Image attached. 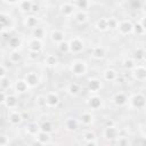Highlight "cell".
<instances>
[{
    "label": "cell",
    "instance_id": "cell-1",
    "mask_svg": "<svg viewBox=\"0 0 146 146\" xmlns=\"http://www.w3.org/2000/svg\"><path fill=\"white\" fill-rule=\"evenodd\" d=\"M128 104L131 108L143 110L146 106V96L141 92H135L129 97Z\"/></svg>",
    "mask_w": 146,
    "mask_h": 146
},
{
    "label": "cell",
    "instance_id": "cell-2",
    "mask_svg": "<svg viewBox=\"0 0 146 146\" xmlns=\"http://www.w3.org/2000/svg\"><path fill=\"white\" fill-rule=\"evenodd\" d=\"M70 71L75 76H82V75H86L87 74V72H88V65L82 59H75V60H73L71 63Z\"/></svg>",
    "mask_w": 146,
    "mask_h": 146
},
{
    "label": "cell",
    "instance_id": "cell-3",
    "mask_svg": "<svg viewBox=\"0 0 146 146\" xmlns=\"http://www.w3.org/2000/svg\"><path fill=\"white\" fill-rule=\"evenodd\" d=\"M120 136V129L113 124H107L103 130V137L106 140L115 141V139Z\"/></svg>",
    "mask_w": 146,
    "mask_h": 146
},
{
    "label": "cell",
    "instance_id": "cell-4",
    "mask_svg": "<svg viewBox=\"0 0 146 146\" xmlns=\"http://www.w3.org/2000/svg\"><path fill=\"white\" fill-rule=\"evenodd\" d=\"M70 43V52L72 54H79L83 50L84 48V41L80 36H73L68 41Z\"/></svg>",
    "mask_w": 146,
    "mask_h": 146
},
{
    "label": "cell",
    "instance_id": "cell-5",
    "mask_svg": "<svg viewBox=\"0 0 146 146\" xmlns=\"http://www.w3.org/2000/svg\"><path fill=\"white\" fill-rule=\"evenodd\" d=\"M133 25L132 22L130 19H123L119 22V26H117V31L121 35H128L133 33Z\"/></svg>",
    "mask_w": 146,
    "mask_h": 146
},
{
    "label": "cell",
    "instance_id": "cell-6",
    "mask_svg": "<svg viewBox=\"0 0 146 146\" xmlns=\"http://www.w3.org/2000/svg\"><path fill=\"white\" fill-rule=\"evenodd\" d=\"M7 121L10 125H18L23 121V114L17 110H9V113L7 115Z\"/></svg>",
    "mask_w": 146,
    "mask_h": 146
},
{
    "label": "cell",
    "instance_id": "cell-7",
    "mask_svg": "<svg viewBox=\"0 0 146 146\" xmlns=\"http://www.w3.org/2000/svg\"><path fill=\"white\" fill-rule=\"evenodd\" d=\"M76 10H78L76 6L73 3H70V2H64L59 6V13L64 17H73L74 14L76 13Z\"/></svg>",
    "mask_w": 146,
    "mask_h": 146
},
{
    "label": "cell",
    "instance_id": "cell-8",
    "mask_svg": "<svg viewBox=\"0 0 146 146\" xmlns=\"http://www.w3.org/2000/svg\"><path fill=\"white\" fill-rule=\"evenodd\" d=\"M87 105L91 111H98L99 108L103 107V98L100 96H98L97 94H92L88 100H87Z\"/></svg>",
    "mask_w": 146,
    "mask_h": 146
},
{
    "label": "cell",
    "instance_id": "cell-9",
    "mask_svg": "<svg viewBox=\"0 0 146 146\" xmlns=\"http://www.w3.org/2000/svg\"><path fill=\"white\" fill-rule=\"evenodd\" d=\"M0 24H1V32L2 33H6L7 31H9V30L13 29V26H14V19L9 15L2 13L0 15Z\"/></svg>",
    "mask_w": 146,
    "mask_h": 146
},
{
    "label": "cell",
    "instance_id": "cell-10",
    "mask_svg": "<svg viewBox=\"0 0 146 146\" xmlns=\"http://www.w3.org/2000/svg\"><path fill=\"white\" fill-rule=\"evenodd\" d=\"M87 88H88V91L90 94H98L103 88V83H102V81L99 79L91 78L87 82Z\"/></svg>",
    "mask_w": 146,
    "mask_h": 146
},
{
    "label": "cell",
    "instance_id": "cell-11",
    "mask_svg": "<svg viewBox=\"0 0 146 146\" xmlns=\"http://www.w3.org/2000/svg\"><path fill=\"white\" fill-rule=\"evenodd\" d=\"M131 76L136 81H145L146 80V67L143 65H136L131 70Z\"/></svg>",
    "mask_w": 146,
    "mask_h": 146
},
{
    "label": "cell",
    "instance_id": "cell-12",
    "mask_svg": "<svg viewBox=\"0 0 146 146\" xmlns=\"http://www.w3.org/2000/svg\"><path fill=\"white\" fill-rule=\"evenodd\" d=\"M80 124H81V123H80V120L76 119V117H74V116H68V117H66L65 121H64V127H65V129H66L67 131H70V132L76 131V130L79 129V125H80Z\"/></svg>",
    "mask_w": 146,
    "mask_h": 146
},
{
    "label": "cell",
    "instance_id": "cell-13",
    "mask_svg": "<svg viewBox=\"0 0 146 146\" xmlns=\"http://www.w3.org/2000/svg\"><path fill=\"white\" fill-rule=\"evenodd\" d=\"M46 99H47V106L48 107H57L60 103V98L59 95L56 91H49L46 94Z\"/></svg>",
    "mask_w": 146,
    "mask_h": 146
},
{
    "label": "cell",
    "instance_id": "cell-14",
    "mask_svg": "<svg viewBox=\"0 0 146 146\" xmlns=\"http://www.w3.org/2000/svg\"><path fill=\"white\" fill-rule=\"evenodd\" d=\"M24 79H25V81L27 82V84H29L30 88H35V87L39 86V83H40V78H39V75H38L35 72H33V71L27 72V73L24 75Z\"/></svg>",
    "mask_w": 146,
    "mask_h": 146
},
{
    "label": "cell",
    "instance_id": "cell-15",
    "mask_svg": "<svg viewBox=\"0 0 146 146\" xmlns=\"http://www.w3.org/2000/svg\"><path fill=\"white\" fill-rule=\"evenodd\" d=\"M43 48V42L41 39H36V38H32L30 39V41L27 42V49L29 51H36L40 52Z\"/></svg>",
    "mask_w": 146,
    "mask_h": 146
},
{
    "label": "cell",
    "instance_id": "cell-16",
    "mask_svg": "<svg viewBox=\"0 0 146 146\" xmlns=\"http://www.w3.org/2000/svg\"><path fill=\"white\" fill-rule=\"evenodd\" d=\"M14 89H15V92L16 94H25L29 91L30 87L27 84V82L25 81V79H17L14 83Z\"/></svg>",
    "mask_w": 146,
    "mask_h": 146
},
{
    "label": "cell",
    "instance_id": "cell-17",
    "mask_svg": "<svg viewBox=\"0 0 146 146\" xmlns=\"http://www.w3.org/2000/svg\"><path fill=\"white\" fill-rule=\"evenodd\" d=\"M113 103L115 106L117 107H122V106H125L128 104V100H129V97L124 94V92H116L114 96H113Z\"/></svg>",
    "mask_w": 146,
    "mask_h": 146
},
{
    "label": "cell",
    "instance_id": "cell-18",
    "mask_svg": "<svg viewBox=\"0 0 146 146\" xmlns=\"http://www.w3.org/2000/svg\"><path fill=\"white\" fill-rule=\"evenodd\" d=\"M83 140H84V144L88 145V146H97L98 145V140H97L96 133L94 131H91V130L84 131V133H83Z\"/></svg>",
    "mask_w": 146,
    "mask_h": 146
},
{
    "label": "cell",
    "instance_id": "cell-19",
    "mask_svg": "<svg viewBox=\"0 0 146 146\" xmlns=\"http://www.w3.org/2000/svg\"><path fill=\"white\" fill-rule=\"evenodd\" d=\"M3 106H6L8 110H15L18 106V98L14 94H7Z\"/></svg>",
    "mask_w": 146,
    "mask_h": 146
},
{
    "label": "cell",
    "instance_id": "cell-20",
    "mask_svg": "<svg viewBox=\"0 0 146 146\" xmlns=\"http://www.w3.org/2000/svg\"><path fill=\"white\" fill-rule=\"evenodd\" d=\"M40 131H41V127L36 122H29L25 125V132L31 137H35Z\"/></svg>",
    "mask_w": 146,
    "mask_h": 146
},
{
    "label": "cell",
    "instance_id": "cell-21",
    "mask_svg": "<svg viewBox=\"0 0 146 146\" xmlns=\"http://www.w3.org/2000/svg\"><path fill=\"white\" fill-rule=\"evenodd\" d=\"M50 40H51L54 43L58 44L59 42H62V41L65 40V33H64L62 30H59V29H54V30L50 32Z\"/></svg>",
    "mask_w": 146,
    "mask_h": 146
},
{
    "label": "cell",
    "instance_id": "cell-22",
    "mask_svg": "<svg viewBox=\"0 0 146 146\" xmlns=\"http://www.w3.org/2000/svg\"><path fill=\"white\" fill-rule=\"evenodd\" d=\"M79 120H80V123H81V124L88 127V125H91V124L94 123L95 116H94V114H92L91 112H83V113H81Z\"/></svg>",
    "mask_w": 146,
    "mask_h": 146
},
{
    "label": "cell",
    "instance_id": "cell-23",
    "mask_svg": "<svg viewBox=\"0 0 146 146\" xmlns=\"http://www.w3.org/2000/svg\"><path fill=\"white\" fill-rule=\"evenodd\" d=\"M73 18H74V21H75L78 24H81V25H82V24H84V23L88 22L89 15H88L87 10H76V13L74 14Z\"/></svg>",
    "mask_w": 146,
    "mask_h": 146
},
{
    "label": "cell",
    "instance_id": "cell-24",
    "mask_svg": "<svg viewBox=\"0 0 146 146\" xmlns=\"http://www.w3.org/2000/svg\"><path fill=\"white\" fill-rule=\"evenodd\" d=\"M34 138H35V143L36 144H39V145H46V144H49V141H50V133L41 130Z\"/></svg>",
    "mask_w": 146,
    "mask_h": 146
},
{
    "label": "cell",
    "instance_id": "cell-25",
    "mask_svg": "<svg viewBox=\"0 0 146 146\" xmlns=\"http://www.w3.org/2000/svg\"><path fill=\"white\" fill-rule=\"evenodd\" d=\"M105 55H106V51L102 46H96L91 49V57L95 59H103Z\"/></svg>",
    "mask_w": 146,
    "mask_h": 146
},
{
    "label": "cell",
    "instance_id": "cell-26",
    "mask_svg": "<svg viewBox=\"0 0 146 146\" xmlns=\"http://www.w3.org/2000/svg\"><path fill=\"white\" fill-rule=\"evenodd\" d=\"M103 79L107 82H113L117 79V73L115 70L113 68H106L104 72H103Z\"/></svg>",
    "mask_w": 146,
    "mask_h": 146
},
{
    "label": "cell",
    "instance_id": "cell-27",
    "mask_svg": "<svg viewBox=\"0 0 146 146\" xmlns=\"http://www.w3.org/2000/svg\"><path fill=\"white\" fill-rule=\"evenodd\" d=\"M38 17L34 15V14H31V15H27L24 19V25L29 29H34L35 26H38Z\"/></svg>",
    "mask_w": 146,
    "mask_h": 146
},
{
    "label": "cell",
    "instance_id": "cell-28",
    "mask_svg": "<svg viewBox=\"0 0 146 146\" xmlns=\"http://www.w3.org/2000/svg\"><path fill=\"white\" fill-rule=\"evenodd\" d=\"M22 46V40L19 36H9L8 39V47L11 50H18Z\"/></svg>",
    "mask_w": 146,
    "mask_h": 146
},
{
    "label": "cell",
    "instance_id": "cell-29",
    "mask_svg": "<svg viewBox=\"0 0 146 146\" xmlns=\"http://www.w3.org/2000/svg\"><path fill=\"white\" fill-rule=\"evenodd\" d=\"M32 5H33L32 0H21L18 3V7H19V10L22 13L27 14V13L32 11Z\"/></svg>",
    "mask_w": 146,
    "mask_h": 146
},
{
    "label": "cell",
    "instance_id": "cell-30",
    "mask_svg": "<svg viewBox=\"0 0 146 146\" xmlns=\"http://www.w3.org/2000/svg\"><path fill=\"white\" fill-rule=\"evenodd\" d=\"M67 94L71 95V96H78L81 91V87L79 83L76 82H71L68 86H67V89H66Z\"/></svg>",
    "mask_w": 146,
    "mask_h": 146
},
{
    "label": "cell",
    "instance_id": "cell-31",
    "mask_svg": "<svg viewBox=\"0 0 146 146\" xmlns=\"http://www.w3.org/2000/svg\"><path fill=\"white\" fill-rule=\"evenodd\" d=\"M95 27L97 31L99 32H106L108 30V24H107V18L103 17V18H99L96 24H95Z\"/></svg>",
    "mask_w": 146,
    "mask_h": 146
},
{
    "label": "cell",
    "instance_id": "cell-32",
    "mask_svg": "<svg viewBox=\"0 0 146 146\" xmlns=\"http://www.w3.org/2000/svg\"><path fill=\"white\" fill-rule=\"evenodd\" d=\"M44 64H46L47 66H49V67H54V66H56V65L58 64V58H57V56L54 55V54H49V55H47L46 58H44Z\"/></svg>",
    "mask_w": 146,
    "mask_h": 146
},
{
    "label": "cell",
    "instance_id": "cell-33",
    "mask_svg": "<svg viewBox=\"0 0 146 146\" xmlns=\"http://www.w3.org/2000/svg\"><path fill=\"white\" fill-rule=\"evenodd\" d=\"M46 35V31L43 27L41 26H35L34 29H32V38H36V39H43Z\"/></svg>",
    "mask_w": 146,
    "mask_h": 146
},
{
    "label": "cell",
    "instance_id": "cell-34",
    "mask_svg": "<svg viewBox=\"0 0 146 146\" xmlns=\"http://www.w3.org/2000/svg\"><path fill=\"white\" fill-rule=\"evenodd\" d=\"M34 103L36 105L38 108H44V107H48L47 106V99H46V95H39L35 97L34 99Z\"/></svg>",
    "mask_w": 146,
    "mask_h": 146
},
{
    "label": "cell",
    "instance_id": "cell-35",
    "mask_svg": "<svg viewBox=\"0 0 146 146\" xmlns=\"http://www.w3.org/2000/svg\"><path fill=\"white\" fill-rule=\"evenodd\" d=\"M136 65H137V62L135 60V58H125V59L122 62V66H123L125 70H129V71H131Z\"/></svg>",
    "mask_w": 146,
    "mask_h": 146
},
{
    "label": "cell",
    "instance_id": "cell-36",
    "mask_svg": "<svg viewBox=\"0 0 146 146\" xmlns=\"http://www.w3.org/2000/svg\"><path fill=\"white\" fill-rule=\"evenodd\" d=\"M78 10H87L90 7V0H75Z\"/></svg>",
    "mask_w": 146,
    "mask_h": 146
},
{
    "label": "cell",
    "instance_id": "cell-37",
    "mask_svg": "<svg viewBox=\"0 0 146 146\" xmlns=\"http://www.w3.org/2000/svg\"><path fill=\"white\" fill-rule=\"evenodd\" d=\"M11 86V81L8 76H3V78H0V88L1 90L3 91H7Z\"/></svg>",
    "mask_w": 146,
    "mask_h": 146
},
{
    "label": "cell",
    "instance_id": "cell-38",
    "mask_svg": "<svg viewBox=\"0 0 146 146\" xmlns=\"http://www.w3.org/2000/svg\"><path fill=\"white\" fill-rule=\"evenodd\" d=\"M116 145H119V146H128V145H131L132 143L129 140V138L127 137V136H119L116 139H115V141H114Z\"/></svg>",
    "mask_w": 146,
    "mask_h": 146
},
{
    "label": "cell",
    "instance_id": "cell-39",
    "mask_svg": "<svg viewBox=\"0 0 146 146\" xmlns=\"http://www.w3.org/2000/svg\"><path fill=\"white\" fill-rule=\"evenodd\" d=\"M9 60H10L11 63H14V64L19 63V62L22 60V55L19 54L18 50H11V52H10V55H9Z\"/></svg>",
    "mask_w": 146,
    "mask_h": 146
},
{
    "label": "cell",
    "instance_id": "cell-40",
    "mask_svg": "<svg viewBox=\"0 0 146 146\" xmlns=\"http://www.w3.org/2000/svg\"><path fill=\"white\" fill-rule=\"evenodd\" d=\"M40 127H41V130H42V131H46V132H49V133H51L52 130H54V124H52V122L49 121V120L43 121V122L40 124Z\"/></svg>",
    "mask_w": 146,
    "mask_h": 146
},
{
    "label": "cell",
    "instance_id": "cell-41",
    "mask_svg": "<svg viewBox=\"0 0 146 146\" xmlns=\"http://www.w3.org/2000/svg\"><path fill=\"white\" fill-rule=\"evenodd\" d=\"M57 48H58V51L62 52V54H67L70 52V43L68 41H62L57 44Z\"/></svg>",
    "mask_w": 146,
    "mask_h": 146
},
{
    "label": "cell",
    "instance_id": "cell-42",
    "mask_svg": "<svg viewBox=\"0 0 146 146\" xmlns=\"http://www.w3.org/2000/svg\"><path fill=\"white\" fill-rule=\"evenodd\" d=\"M144 54H145V49L144 48H137L133 51V58L136 62H141L144 60Z\"/></svg>",
    "mask_w": 146,
    "mask_h": 146
},
{
    "label": "cell",
    "instance_id": "cell-43",
    "mask_svg": "<svg viewBox=\"0 0 146 146\" xmlns=\"http://www.w3.org/2000/svg\"><path fill=\"white\" fill-rule=\"evenodd\" d=\"M107 24H108V30H117L119 19L115 18V17H108L107 18Z\"/></svg>",
    "mask_w": 146,
    "mask_h": 146
},
{
    "label": "cell",
    "instance_id": "cell-44",
    "mask_svg": "<svg viewBox=\"0 0 146 146\" xmlns=\"http://www.w3.org/2000/svg\"><path fill=\"white\" fill-rule=\"evenodd\" d=\"M133 33L137 34V35H143V34L146 33V31H145V29L143 27V25L140 24V22H139V23H136V24L133 25Z\"/></svg>",
    "mask_w": 146,
    "mask_h": 146
},
{
    "label": "cell",
    "instance_id": "cell-45",
    "mask_svg": "<svg viewBox=\"0 0 146 146\" xmlns=\"http://www.w3.org/2000/svg\"><path fill=\"white\" fill-rule=\"evenodd\" d=\"M10 144V139L7 135H1L0 136V146H8Z\"/></svg>",
    "mask_w": 146,
    "mask_h": 146
},
{
    "label": "cell",
    "instance_id": "cell-46",
    "mask_svg": "<svg viewBox=\"0 0 146 146\" xmlns=\"http://www.w3.org/2000/svg\"><path fill=\"white\" fill-rule=\"evenodd\" d=\"M27 57H29L30 60H33V62H34V60L39 59V57H40V52H36V51H29Z\"/></svg>",
    "mask_w": 146,
    "mask_h": 146
},
{
    "label": "cell",
    "instance_id": "cell-47",
    "mask_svg": "<svg viewBox=\"0 0 146 146\" xmlns=\"http://www.w3.org/2000/svg\"><path fill=\"white\" fill-rule=\"evenodd\" d=\"M7 66L2 63L1 65H0V78H3V76H7Z\"/></svg>",
    "mask_w": 146,
    "mask_h": 146
},
{
    "label": "cell",
    "instance_id": "cell-48",
    "mask_svg": "<svg viewBox=\"0 0 146 146\" xmlns=\"http://www.w3.org/2000/svg\"><path fill=\"white\" fill-rule=\"evenodd\" d=\"M39 10H40V5L38 3V2H34L33 1V5H32V14H36V13H39Z\"/></svg>",
    "mask_w": 146,
    "mask_h": 146
},
{
    "label": "cell",
    "instance_id": "cell-49",
    "mask_svg": "<svg viewBox=\"0 0 146 146\" xmlns=\"http://www.w3.org/2000/svg\"><path fill=\"white\" fill-rule=\"evenodd\" d=\"M140 132H141V135L144 137H146V123H144V124L140 125Z\"/></svg>",
    "mask_w": 146,
    "mask_h": 146
},
{
    "label": "cell",
    "instance_id": "cell-50",
    "mask_svg": "<svg viewBox=\"0 0 146 146\" xmlns=\"http://www.w3.org/2000/svg\"><path fill=\"white\" fill-rule=\"evenodd\" d=\"M3 1L8 5H16V3H19L21 0H3Z\"/></svg>",
    "mask_w": 146,
    "mask_h": 146
},
{
    "label": "cell",
    "instance_id": "cell-51",
    "mask_svg": "<svg viewBox=\"0 0 146 146\" xmlns=\"http://www.w3.org/2000/svg\"><path fill=\"white\" fill-rule=\"evenodd\" d=\"M140 24L143 25V27L145 29V31H146V15L140 19Z\"/></svg>",
    "mask_w": 146,
    "mask_h": 146
},
{
    "label": "cell",
    "instance_id": "cell-52",
    "mask_svg": "<svg viewBox=\"0 0 146 146\" xmlns=\"http://www.w3.org/2000/svg\"><path fill=\"white\" fill-rule=\"evenodd\" d=\"M140 8H141L143 13H144V14L146 15V0H145V1H144V2L141 3V7H140Z\"/></svg>",
    "mask_w": 146,
    "mask_h": 146
},
{
    "label": "cell",
    "instance_id": "cell-53",
    "mask_svg": "<svg viewBox=\"0 0 146 146\" xmlns=\"http://www.w3.org/2000/svg\"><path fill=\"white\" fill-rule=\"evenodd\" d=\"M137 143H138V144H143V145H146V137H144V136H143V137H141V139H140L139 141H137Z\"/></svg>",
    "mask_w": 146,
    "mask_h": 146
},
{
    "label": "cell",
    "instance_id": "cell-54",
    "mask_svg": "<svg viewBox=\"0 0 146 146\" xmlns=\"http://www.w3.org/2000/svg\"><path fill=\"white\" fill-rule=\"evenodd\" d=\"M144 62L146 63V49H145V54H144Z\"/></svg>",
    "mask_w": 146,
    "mask_h": 146
}]
</instances>
